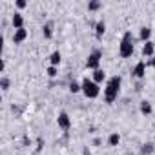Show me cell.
<instances>
[{"instance_id":"obj_1","label":"cell","mask_w":155,"mask_h":155,"mask_svg":"<svg viewBox=\"0 0 155 155\" xmlns=\"http://www.w3.org/2000/svg\"><path fill=\"white\" fill-rule=\"evenodd\" d=\"M120 88H122V77L120 75L110 77L108 82H106V88H104V102L106 104H113L119 99Z\"/></svg>"},{"instance_id":"obj_2","label":"cell","mask_w":155,"mask_h":155,"mask_svg":"<svg viewBox=\"0 0 155 155\" xmlns=\"http://www.w3.org/2000/svg\"><path fill=\"white\" fill-rule=\"evenodd\" d=\"M135 51V37L131 31H124L120 44H119V57L120 58H130Z\"/></svg>"},{"instance_id":"obj_3","label":"cell","mask_w":155,"mask_h":155,"mask_svg":"<svg viewBox=\"0 0 155 155\" xmlns=\"http://www.w3.org/2000/svg\"><path fill=\"white\" fill-rule=\"evenodd\" d=\"M81 84H82V93H84L86 99H97L101 95V86L93 79H88V77H86Z\"/></svg>"},{"instance_id":"obj_4","label":"cell","mask_w":155,"mask_h":155,"mask_svg":"<svg viewBox=\"0 0 155 155\" xmlns=\"http://www.w3.org/2000/svg\"><path fill=\"white\" fill-rule=\"evenodd\" d=\"M101 60H102V49L95 48V49H91V53H90L88 58H86V68L91 69V71L101 69Z\"/></svg>"},{"instance_id":"obj_5","label":"cell","mask_w":155,"mask_h":155,"mask_svg":"<svg viewBox=\"0 0 155 155\" xmlns=\"http://www.w3.org/2000/svg\"><path fill=\"white\" fill-rule=\"evenodd\" d=\"M57 126L62 130V131H69L71 128V117L68 115V111H60L58 117H57Z\"/></svg>"},{"instance_id":"obj_6","label":"cell","mask_w":155,"mask_h":155,"mask_svg":"<svg viewBox=\"0 0 155 155\" xmlns=\"http://www.w3.org/2000/svg\"><path fill=\"white\" fill-rule=\"evenodd\" d=\"M146 69H148V62H144V60H139L135 66H133V69H131V77H135V79H144L146 77Z\"/></svg>"},{"instance_id":"obj_7","label":"cell","mask_w":155,"mask_h":155,"mask_svg":"<svg viewBox=\"0 0 155 155\" xmlns=\"http://www.w3.org/2000/svg\"><path fill=\"white\" fill-rule=\"evenodd\" d=\"M11 26H13V29H15V31L24 28V17H22V13L15 11V13L11 15Z\"/></svg>"},{"instance_id":"obj_8","label":"cell","mask_w":155,"mask_h":155,"mask_svg":"<svg viewBox=\"0 0 155 155\" xmlns=\"http://www.w3.org/2000/svg\"><path fill=\"white\" fill-rule=\"evenodd\" d=\"M93 29H95V38H97V40H102V37H104V33H106V22H104V20H97Z\"/></svg>"},{"instance_id":"obj_9","label":"cell","mask_w":155,"mask_h":155,"mask_svg":"<svg viewBox=\"0 0 155 155\" xmlns=\"http://www.w3.org/2000/svg\"><path fill=\"white\" fill-rule=\"evenodd\" d=\"M142 57H146V58H151V57H155V44H153L151 40L142 44Z\"/></svg>"},{"instance_id":"obj_10","label":"cell","mask_w":155,"mask_h":155,"mask_svg":"<svg viewBox=\"0 0 155 155\" xmlns=\"http://www.w3.org/2000/svg\"><path fill=\"white\" fill-rule=\"evenodd\" d=\"M26 38H28V29H26V28L17 29V31L13 33V44H22Z\"/></svg>"},{"instance_id":"obj_11","label":"cell","mask_w":155,"mask_h":155,"mask_svg":"<svg viewBox=\"0 0 155 155\" xmlns=\"http://www.w3.org/2000/svg\"><path fill=\"white\" fill-rule=\"evenodd\" d=\"M93 81L101 86L102 82H108V77H106V71L104 69H95L93 71Z\"/></svg>"},{"instance_id":"obj_12","label":"cell","mask_w":155,"mask_h":155,"mask_svg":"<svg viewBox=\"0 0 155 155\" xmlns=\"http://www.w3.org/2000/svg\"><path fill=\"white\" fill-rule=\"evenodd\" d=\"M139 40H142V42H150V40H151V28L142 26L140 31H139Z\"/></svg>"},{"instance_id":"obj_13","label":"cell","mask_w":155,"mask_h":155,"mask_svg":"<svg viewBox=\"0 0 155 155\" xmlns=\"http://www.w3.org/2000/svg\"><path fill=\"white\" fill-rule=\"evenodd\" d=\"M48 60H49V66L58 68V66H60V62H62V55H60V51H58V49H57V51H53V53L48 57Z\"/></svg>"},{"instance_id":"obj_14","label":"cell","mask_w":155,"mask_h":155,"mask_svg":"<svg viewBox=\"0 0 155 155\" xmlns=\"http://www.w3.org/2000/svg\"><path fill=\"white\" fill-rule=\"evenodd\" d=\"M42 35H44L46 40H51V38H53V22L42 24Z\"/></svg>"},{"instance_id":"obj_15","label":"cell","mask_w":155,"mask_h":155,"mask_svg":"<svg viewBox=\"0 0 155 155\" xmlns=\"http://www.w3.org/2000/svg\"><path fill=\"white\" fill-rule=\"evenodd\" d=\"M139 110H140V113H142V115H146V117H148V115H151L153 106H151V102H150V101H146V99H144V101H140Z\"/></svg>"},{"instance_id":"obj_16","label":"cell","mask_w":155,"mask_h":155,"mask_svg":"<svg viewBox=\"0 0 155 155\" xmlns=\"http://www.w3.org/2000/svg\"><path fill=\"white\" fill-rule=\"evenodd\" d=\"M153 153H155V144H153V142H144V144L140 146L139 155H153Z\"/></svg>"},{"instance_id":"obj_17","label":"cell","mask_w":155,"mask_h":155,"mask_svg":"<svg viewBox=\"0 0 155 155\" xmlns=\"http://www.w3.org/2000/svg\"><path fill=\"white\" fill-rule=\"evenodd\" d=\"M101 9H102V2H101V0H90V2H88V11L90 13H97Z\"/></svg>"},{"instance_id":"obj_18","label":"cell","mask_w":155,"mask_h":155,"mask_svg":"<svg viewBox=\"0 0 155 155\" xmlns=\"http://www.w3.org/2000/svg\"><path fill=\"white\" fill-rule=\"evenodd\" d=\"M119 144H120V133H117V131L110 133V137H108V146L115 148V146H119Z\"/></svg>"},{"instance_id":"obj_19","label":"cell","mask_w":155,"mask_h":155,"mask_svg":"<svg viewBox=\"0 0 155 155\" xmlns=\"http://www.w3.org/2000/svg\"><path fill=\"white\" fill-rule=\"evenodd\" d=\"M68 90H69V93H79V91H82V84L81 82H77V81H71L69 84H68Z\"/></svg>"},{"instance_id":"obj_20","label":"cell","mask_w":155,"mask_h":155,"mask_svg":"<svg viewBox=\"0 0 155 155\" xmlns=\"http://www.w3.org/2000/svg\"><path fill=\"white\" fill-rule=\"evenodd\" d=\"M0 88H2V91H4V93L11 88V81H9V77L2 75V79H0Z\"/></svg>"},{"instance_id":"obj_21","label":"cell","mask_w":155,"mask_h":155,"mask_svg":"<svg viewBox=\"0 0 155 155\" xmlns=\"http://www.w3.org/2000/svg\"><path fill=\"white\" fill-rule=\"evenodd\" d=\"M46 75L49 77V79H57V77H58V68H55V66H48Z\"/></svg>"},{"instance_id":"obj_22","label":"cell","mask_w":155,"mask_h":155,"mask_svg":"<svg viewBox=\"0 0 155 155\" xmlns=\"http://www.w3.org/2000/svg\"><path fill=\"white\" fill-rule=\"evenodd\" d=\"M44 146H46L44 139H42V137H38V139H37V148H35V155H38V153L42 151V148H44Z\"/></svg>"},{"instance_id":"obj_23","label":"cell","mask_w":155,"mask_h":155,"mask_svg":"<svg viewBox=\"0 0 155 155\" xmlns=\"http://www.w3.org/2000/svg\"><path fill=\"white\" fill-rule=\"evenodd\" d=\"M22 146H24V148H29V146H33V140H31L28 135H24V137H22Z\"/></svg>"},{"instance_id":"obj_24","label":"cell","mask_w":155,"mask_h":155,"mask_svg":"<svg viewBox=\"0 0 155 155\" xmlns=\"http://www.w3.org/2000/svg\"><path fill=\"white\" fill-rule=\"evenodd\" d=\"M15 8H17V9H24V8H28V2H26V0H17V2H15Z\"/></svg>"},{"instance_id":"obj_25","label":"cell","mask_w":155,"mask_h":155,"mask_svg":"<svg viewBox=\"0 0 155 155\" xmlns=\"http://www.w3.org/2000/svg\"><path fill=\"white\" fill-rule=\"evenodd\" d=\"M11 111H13V113H15L17 117H20V111H22V108H20V106H15V104H13V106H11Z\"/></svg>"},{"instance_id":"obj_26","label":"cell","mask_w":155,"mask_h":155,"mask_svg":"<svg viewBox=\"0 0 155 155\" xmlns=\"http://www.w3.org/2000/svg\"><path fill=\"white\" fill-rule=\"evenodd\" d=\"M101 144H102V139L101 137H95L93 139V146H101Z\"/></svg>"},{"instance_id":"obj_27","label":"cell","mask_w":155,"mask_h":155,"mask_svg":"<svg viewBox=\"0 0 155 155\" xmlns=\"http://www.w3.org/2000/svg\"><path fill=\"white\" fill-rule=\"evenodd\" d=\"M148 66H151V68L155 69V57H151V58L148 60Z\"/></svg>"},{"instance_id":"obj_28","label":"cell","mask_w":155,"mask_h":155,"mask_svg":"<svg viewBox=\"0 0 155 155\" xmlns=\"http://www.w3.org/2000/svg\"><path fill=\"white\" fill-rule=\"evenodd\" d=\"M84 155H90V150L88 148H84Z\"/></svg>"}]
</instances>
